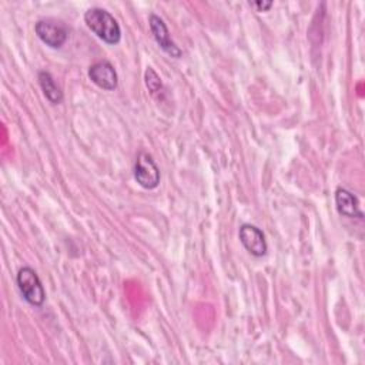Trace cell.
Returning a JSON list of instances; mask_svg holds the SVG:
<instances>
[{
	"mask_svg": "<svg viewBox=\"0 0 365 365\" xmlns=\"http://www.w3.org/2000/svg\"><path fill=\"white\" fill-rule=\"evenodd\" d=\"M255 11H268L272 7V1H250L248 3Z\"/></svg>",
	"mask_w": 365,
	"mask_h": 365,
	"instance_id": "obj_11",
	"label": "cell"
},
{
	"mask_svg": "<svg viewBox=\"0 0 365 365\" xmlns=\"http://www.w3.org/2000/svg\"><path fill=\"white\" fill-rule=\"evenodd\" d=\"M148 24H150V30L153 33V37H154L155 43L160 46L161 50H164L168 56L175 57V58L182 56V50L171 40L168 27L160 16L150 14Z\"/></svg>",
	"mask_w": 365,
	"mask_h": 365,
	"instance_id": "obj_6",
	"label": "cell"
},
{
	"mask_svg": "<svg viewBox=\"0 0 365 365\" xmlns=\"http://www.w3.org/2000/svg\"><path fill=\"white\" fill-rule=\"evenodd\" d=\"M144 83L148 88V91L155 96L157 93H160L163 90V83H161V78L160 76L154 71L153 67H147L145 68V73H144Z\"/></svg>",
	"mask_w": 365,
	"mask_h": 365,
	"instance_id": "obj_10",
	"label": "cell"
},
{
	"mask_svg": "<svg viewBox=\"0 0 365 365\" xmlns=\"http://www.w3.org/2000/svg\"><path fill=\"white\" fill-rule=\"evenodd\" d=\"M16 282L20 294L30 305L41 307L44 304L46 291L37 272L31 267H21L17 271Z\"/></svg>",
	"mask_w": 365,
	"mask_h": 365,
	"instance_id": "obj_2",
	"label": "cell"
},
{
	"mask_svg": "<svg viewBox=\"0 0 365 365\" xmlns=\"http://www.w3.org/2000/svg\"><path fill=\"white\" fill-rule=\"evenodd\" d=\"M37 80H38V86L44 94V97L51 103V104H60L64 98L61 88L57 86L56 80L53 78V76L48 71H38L37 74Z\"/></svg>",
	"mask_w": 365,
	"mask_h": 365,
	"instance_id": "obj_9",
	"label": "cell"
},
{
	"mask_svg": "<svg viewBox=\"0 0 365 365\" xmlns=\"http://www.w3.org/2000/svg\"><path fill=\"white\" fill-rule=\"evenodd\" d=\"M88 78L100 88L113 91L118 86V76L114 66L108 60H100L90 66Z\"/></svg>",
	"mask_w": 365,
	"mask_h": 365,
	"instance_id": "obj_7",
	"label": "cell"
},
{
	"mask_svg": "<svg viewBox=\"0 0 365 365\" xmlns=\"http://www.w3.org/2000/svg\"><path fill=\"white\" fill-rule=\"evenodd\" d=\"M37 37L51 48H60L68 38L67 26L56 19H40L34 24Z\"/></svg>",
	"mask_w": 365,
	"mask_h": 365,
	"instance_id": "obj_3",
	"label": "cell"
},
{
	"mask_svg": "<svg viewBox=\"0 0 365 365\" xmlns=\"http://www.w3.org/2000/svg\"><path fill=\"white\" fill-rule=\"evenodd\" d=\"M335 207L339 215H344L346 218H358V220L364 218V214L359 208L358 198L346 188L338 187L335 190Z\"/></svg>",
	"mask_w": 365,
	"mask_h": 365,
	"instance_id": "obj_8",
	"label": "cell"
},
{
	"mask_svg": "<svg viewBox=\"0 0 365 365\" xmlns=\"http://www.w3.org/2000/svg\"><path fill=\"white\" fill-rule=\"evenodd\" d=\"M238 238L242 247L254 257H264L268 251L264 232L252 224H242L238 230Z\"/></svg>",
	"mask_w": 365,
	"mask_h": 365,
	"instance_id": "obj_5",
	"label": "cell"
},
{
	"mask_svg": "<svg viewBox=\"0 0 365 365\" xmlns=\"http://www.w3.org/2000/svg\"><path fill=\"white\" fill-rule=\"evenodd\" d=\"M84 23L104 43L113 46L120 43L121 29L110 11L101 7H91L84 13Z\"/></svg>",
	"mask_w": 365,
	"mask_h": 365,
	"instance_id": "obj_1",
	"label": "cell"
},
{
	"mask_svg": "<svg viewBox=\"0 0 365 365\" xmlns=\"http://www.w3.org/2000/svg\"><path fill=\"white\" fill-rule=\"evenodd\" d=\"M134 178L137 184L145 190H154L160 184V168L154 158L145 153H138L134 163Z\"/></svg>",
	"mask_w": 365,
	"mask_h": 365,
	"instance_id": "obj_4",
	"label": "cell"
}]
</instances>
